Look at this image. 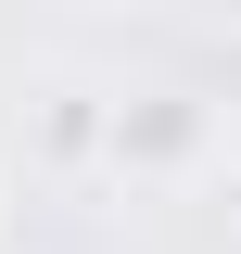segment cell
<instances>
[{"instance_id":"obj_1","label":"cell","mask_w":241,"mask_h":254,"mask_svg":"<svg viewBox=\"0 0 241 254\" xmlns=\"http://www.w3.org/2000/svg\"><path fill=\"white\" fill-rule=\"evenodd\" d=\"M229 153V115H216L203 89H115V115H102V165L115 178H203V165Z\"/></svg>"},{"instance_id":"obj_2","label":"cell","mask_w":241,"mask_h":254,"mask_svg":"<svg viewBox=\"0 0 241 254\" xmlns=\"http://www.w3.org/2000/svg\"><path fill=\"white\" fill-rule=\"evenodd\" d=\"M102 115L115 89H38V165H102Z\"/></svg>"},{"instance_id":"obj_3","label":"cell","mask_w":241,"mask_h":254,"mask_svg":"<svg viewBox=\"0 0 241 254\" xmlns=\"http://www.w3.org/2000/svg\"><path fill=\"white\" fill-rule=\"evenodd\" d=\"M216 115H229V165H241V89H229V102H216Z\"/></svg>"},{"instance_id":"obj_4","label":"cell","mask_w":241,"mask_h":254,"mask_svg":"<svg viewBox=\"0 0 241 254\" xmlns=\"http://www.w3.org/2000/svg\"><path fill=\"white\" fill-rule=\"evenodd\" d=\"M0 254H13V242H0Z\"/></svg>"}]
</instances>
